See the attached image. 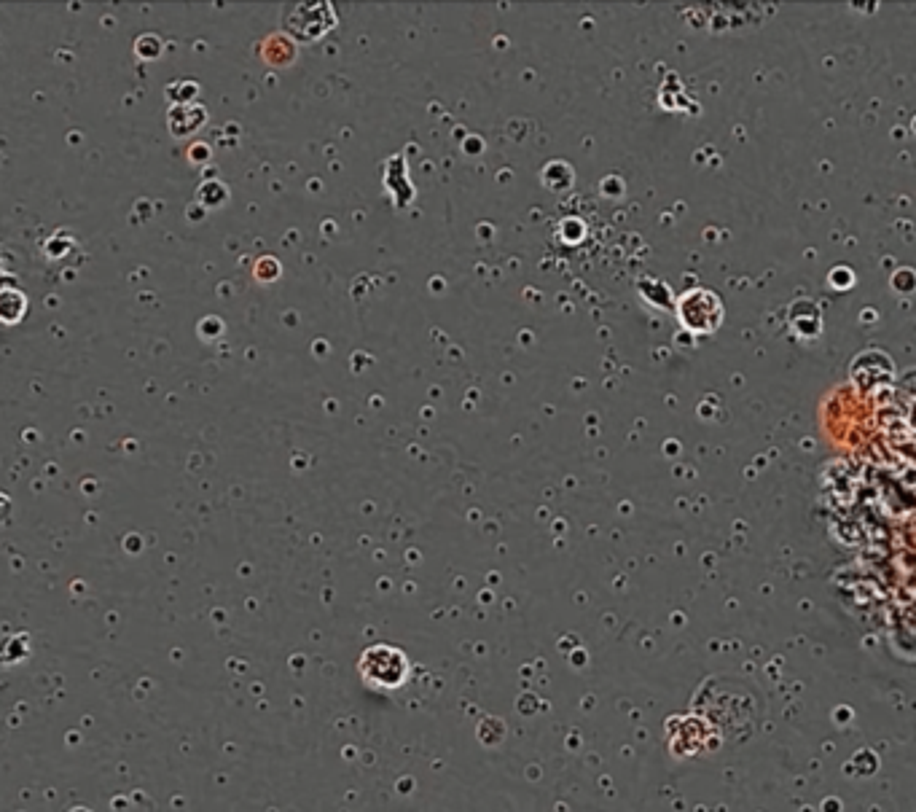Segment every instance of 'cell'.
Here are the masks:
<instances>
[{"mask_svg":"<svg viewBox=\"0 0 916 812\" xmlns=\"http://www.w3.org/2000/svg\"><path fill=\"white\" fill-rule=\"evenodd\" d=\"M202 119H205V111H202L199 105L183 103L170 111V130L175 132V135H186V132L197 130Z\"/></svg>","mask_w":916,"mask_h":812,"instance_id":"obj_2","label":"cell"},{"mask_svg":"<svg viewBox=\"0 0 916 812\" xmlns=\"http://www.w3.org/2000/svg\"><path fill=\"white\" fill-rule=\"evenodd\" d=\"M358 673L374 689H401L409 681L411 665L401 648L377 643L360 654Z\"/></svg>","mask_w":916,"mask_h":812,"instance_id":"obj_1","label":"cell"}]
</instances>
